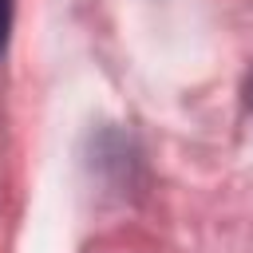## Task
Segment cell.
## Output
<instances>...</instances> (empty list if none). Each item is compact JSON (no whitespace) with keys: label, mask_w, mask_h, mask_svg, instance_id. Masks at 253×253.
I'll return each instance as SVG.
<instances>
[{"label":"cell","mask_w":253,"mask_h":253,"mask_svg":"<svg viewBox=\"0 0 253 253\" xmlns=\"http://www.w3.org/2000/svg\"><path fill=\"white\" fill-rule=\"evenodd\" d=\"M8 28H12V0H0V51L8 43Z\"/></svg>","instance_id":"cell-1"},{"label":"cell","mask_w":253,"mask_h":253,"mask_svg":"<svg viewBox=\"0 0 253 253\" xmlns=\"http://www.w3.org/2000/svg\"><path fill=\"white\" fill-rule=\"evenodd\" d=\"M245 103L253 107V75H249V83H245Z\"/></svg>","instance_id":"cell-2"}]
</instances>
